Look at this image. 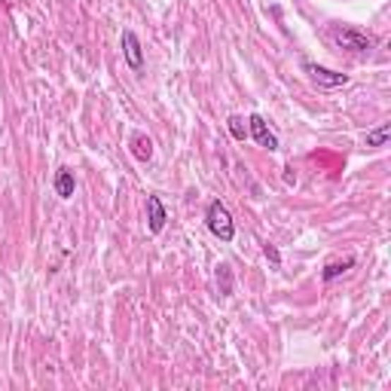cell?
Segmentation results:
<instances>
[{"label":"cell","mask_w":391,"mask_h":391,"mask_svg":"<svg viewBox=\"0 0 391 391\" xmlns=\"http://www.w3.org/2000/svg\"><path fill=\"white\" fill-rule=\"evenodd\" d=\"M284 184H296V174H294V169H284Z\"/></svg>","instance_id":"cell-14"},{"label":"cell","mask_w":391,"mask_h":391,"mask_svg":"<svg viewBox=\"0 0 391 391\" xmlns=\"http://www.w3.org/2000/svg\"><path fill=\"white\" fill-rule=\"evenodd\" d=\"M73 187H77V184H73V172L71 169H59V172H55V193H59L61 199H71Z\"/></svg>","instance_id":"cell-8"},{"label":"cell","mask_w":391,"mask_h":391,"mask_svg":"<svg viewBox=\"0 0 391 391\" xmlns=\"http://www.w3.org/2000/svg\"><path fill=\"white\" fill-rule=\"evenodd\" d=\"M123 52H126V61L132 71L144 68V49H141V40H138L135 31H123Z\"/></svg>","instance_id":"cell-5"},{"label":"cell","mask_w":391,"mask_h":391,"mask_svg":"<svg viewBox=\"0 0 391 391\" xmlns=\"http://www.w3.org/2000/svg\"><path fill=\"white\" fill-rule=\"evenodd\" d=\"M165 220H169V214H165L162 199L160 196H147V227H150V232H162Z\"/></svg>","instance_id":"cell-6"},{"label":"cell","mask_w":391,"mask_h":391,"mask_svg":"<svg viewBox=\"0 0 391 391\" xmlns=\"http://www.w3.org/2000/svg\"><path fill=\"white\" fill-rule=\"evenodd\" d=\"M217 284H220V294L223 296H229L232 294V272H229V266L223 263L220 266V272H217Z\"/></svg>","instance_id":"cell-12"},{"label":"cell","mask_w":391,"mask_h":391,"mask_svg":"<svg viewBox=\"0 0 391 391\" xmlns=\"http://www.w3.org/2000/svg\"><path fill=\"white\" fill-rule=\"evenodd\" d=\"M391 138V123H383L373 132H367V147H385Z\"/></svg>","instance_id":"cell-10"},{"label":"cell","mask_w":391,"mask_h":391,"mask_svg":"<svg viewBox=\"0 0 391 391\" xmlns=\"http://www.w3.org/2000/svg\"><path fill=\"white\" fill-rule=\"evenodd\" d=\"M248 135L254 138L260 147H266V150H278V138H275V132L266 126V119L260 116V114H251L248 116Z\"/></svg>","instance_id":"cell-4"},{"label":"cell","mask_w":391,"mask_h":391,"mask_svg":"<svg viewBox=\"0 0 391 391\" xmlns=\"http://www.w3.org/2000/svg\"><path fill=\"white\" fill-rule=\"evenodd\" d=\"M205 223H208V229H211L214 239H220V241H232V239H236V223H232V217H229V211H227V205H223V202L214 199L208 205Z\"/></svg>","instance_id":"cell-2"},{"label":"cell","mask_w":391,"mask_h":391,"mask_svg":"<svg viewBox=\"0 0 391 391\" xmlns=\"http://www.w3.org/2000/svg\"><path fill=\"white\" fill-rule=\"evenodd\" d=\"M227 126H229V135L236 138V141H245V138H248V126H245V119H241V116H229Z\"/></svg>","instance_id":"cell-11"},{"label":"cell","mask_w":391,"mask_h":391,"mask_svg":"<svg viewBox=\"0 0 391 391\" xmlns=\"http://www.w3.org/2000/svg\"><path fill=\"white\" fill-rule=\"evenodd\" d=\"M263 254L272 260V266H282V254H278V251L272 248V245H263Z\"/></svg>","instance_id":"cell-13"},{"label":"cell","mask_w":391,"mask_h":391,"mask_svg":"<svg viewBox=\"0 0 391 391\" xmlns=\"http://www.w3.org/2000/svg\"><path fill=\"white\" fill-rule=\"evenodd\" d=\"M330 40L349 52H370L376 46V40L367 31H358L351 25H330Z\"/></svg>","instance_id":"cell-1"},{"label":"cell","mask_w":391,"mask_h":391,"mask_svg":"<svg viewBox=\"0 0 391 391\" xmlns=\"http://www.w3.org/2000/svg\"><path fill=\"white\" fill-rule=\"evenodd\" d=\"M351 266H355V260H351V257H346V260H333V263L324 266L321 278H324V282H333V278H339L342 272H349Z\"/></svg>","instance_id":"cell-9"},{"label":"cell","mask_w":391,"mask_h":391,"mask_svg":"<svg viewBox=\"0 0 391 391\" xmlns=\"http://www.w3.org/2000/svg\"><path fill=\"white\" fill-rule=\"evenodd\" d=\"M303 71L309 73V77L318 83V86H324V89H339V86H346V83H349L346 73H337V71H330V68H321V64H315V61H303Z\"/></svg>","instance_id":"cell-3"},{"label":"cell","mask_w":391,"mask_h":391,"mask_svg":"<svg viewBox=\"0 0 391 391\" xmlns=\"http://www.w3.org/2000/svg\"><path fill=\"white\" fill-rule=\"evenodd\" d=\"M128 147H132V156L138 162H150L153 160V141L144 132H135L132 141H128Z\"/></svg>","instance_id":"cell-7"}]
</instances>
